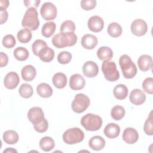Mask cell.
I'll return each mask as SVG.
<instances>
[{
	"instance_id": "obj_1",
	"label": "cell",
	"mask_w": 153,
	"mask_h": 153,
	"mask_svg": "<svg viewBox=\"0 0 153 153\" xmlns=\"http://www.w3.org/2000/svg\"><path fill=\"white\" fill-rule=\"evenodd\" d=\"M77 41V36L74 32H60L55 35L51 42L53 45L58 48L74 45Z\"/></svg>"
},
{
	"instance_id": "obj_2",
	"label": "cell",
	"mask_w": 153,
	"mask_h": 153,
	"mask_svg": "<svg viewBox=\"0 0 153 153\" xmlns=\"http://www.w3.org/2000/svg\"><path fill=\"white\" fill-rule=\"evenodd\" d=\"M22 25L30 30H36L39 26L38 13L34 8H28L22 21Z\"/></svg>"
},
{
	"instance_id": "obj_3",
	"label": "cell",
	"mask_w": 153,
	"mask_h": 153,
	"mask_svg": "<svg viewBox=\"0 0 153 153\" xmlns=\"http://www.w3.org/2000/svg\"><path fill=\"white\" fill-rule=\"evenodd\" d=\"M119 64L124 78L131 79L136 75L137 71V67L128 55H122L120 58Z\"/></svg>"
},
{
	"instance_id": "obj_4",
	"label": "cell",
	"mask_w": 153,
	"mask_h": 153,
	"mask_svg": "<svg viewBox=\"0 0 153 153\" xmlns=\"http://www.w3.org/2000/svg\"><path fill=\"white\" fill-rule=\"evenodd\" d=\"M103 121L100 117L93 114H87L81 120V124L87 131H96L100 128Z\"/></svg>"
},
{
	"instance_id": "obj_5",
	"label": "cell",
	"mask_w": 153,
	"mask_h": 153,
	"mask_svg": "<svg viewBox=\"0 0 153 153\" xmlns=\"http://www.w3.org/2000/svg\"><path fill=\"white\" fill-rule=\"evenodd\" d=\"M84 133L78 127L70 128L66 130L63 134V140L68 145L79 143L84 140Z\"/></svg>"
},
{
	"instance_id": "obj_6",
	"label": "cell",
	"mask_w": 153,
	"mask_h": 153,
	"mask_svg": "<svg viewBox=\"0 0 153 153\" xmlns=\"http://www.w3.org/2000/svg\"><path fill=\"white\" fill-rule=\"evenodd\" d=\"M102 71L106 80L115 81L120 78V73L115 62L110 60H104L102 65Z\"/></svg>"
},
{
	"instance_id": "obj_7",
	"label": "cell",
	"mask_w": 153,
	"mask_h": 153,
	"mask_svg": "<svg viewBox=\"0 0 153 153\" xmlns=\"http://www.w3.org/2000/svg\"><path fill=\"white\" fill-rule=\"evenodd\" d=\"M90 103V99L87 96L82 93H78L75 95L72 103V109L76 113H82L89 106Z\"/></svg>"
},
{
	"instance_id": "obj_8",
	"label": "cell",
	"mask_w": 153,
	"mask_h": 153,
	"mask_svg": "<svg viewBox=\"0 0 153 153\" xmlns=\"http://www.w3.org/2000/svg\"><path fill=\"white\" fill-rule=\"evenodd\" d=\"M40 13L42 17L45 20H54L57 16L56 7L51 2H45L41 6Z\"/></svg>"
},
{
	"instance_id": "obj_9",
	"label": "cell",
	"mask_w": 153,
	"mask_h": 153,
	"mask_svg": "<svg viewBox=\"0 0 153 153\" xmlns=\"http://www.w3.org/2000/svg\"><path fill=\"white\" fill-rule=\"evenodd\" d=\"M148 30V26L145 21L138 19L134 20L131 25V31L133 34L137 36L144 35Z\"/></svg>"
},
{
	"instance_id": "obj_10",
	"label": "cell",
	"mask_w": 153,
	"mask_h": 153,
	"mask_svg": "<svg viewBox=\"0 0 153 153\" xmlns=\"http://www.w3.org/2000/svg\"><path fill=\"white\" fill-rule=\"evenodd\" d=\"M27 118L33 125L39 124L45 118L43 110L36 106L31 108L27 112Z\"/></svg>"
},
{
	"instance_id": "obj_11",
	"label": "cell",
	"mask_w": 153,
	"mask_h": 153,
	"mask_svg": "<svg viewBox=\"0 0 153 153\" xmlns=\"http://www.w3.org/2000/svg\"><path fill=\"white\" fill-rule=\"evenodd\" d=\"M82 72L85 76L93 78L98 74V65L93 61H87L82 66Z\"/></svg>"
},
{
	"instance_id": "obj_12",
	"label": "cell",
	"mask_w": 153,
	"mask_h": 153,
	"mask_svg": "<svg viewBox=\"0 0 153 153\" xmlns=\"http://www.w3.org/2000/svg\"><path fill=\"white\" fill-rule=\"evenodd\" d=\"M19 82L20 78L18 74L14 72H10L5 75L4 84L7 88L12 90L17 87Z\"/></svg>"
},
{
	"instance_id": "obj_13",
	"label": "cell",
	"mask_w": 153,
	"mask_h": 153,
	"mask_svg": "<svg viewBox=\"0 0 153 153\" xmlns=\"http://www.w3.org/2000/svg\"><path fill=\"white\" fill-rule=\"evenodd\" d=\"M104 26V22L103 19L98 16H93L89 18L88 20V29L94 32H100Z\"/></svg>"
},
{
	"instance_id": "obj_14",
	"label": "cell",
	"mask_w": 153,
	"mask_h": 153,
	"mask_svg": "<svg viewBox=\"0 0 153 153\" xmlns=\"http://www.w3.org/2000/svg\"><path fill=\"white\" fill-rule=\"evenodd\" d=\"M85 84V81L84 77L79 74L72 75L69 79V87L73 90H78L82 89Z\"/></svg>"
},
{
	"instance_id": "obj_15",
	"label": "cell",
	"mask_w": 153,
	"mask_h": 153,
	"mask_svg": "<svg viewBox=\"0 0 153 153\" xmlns=\"http://www.w3.org/2000/svg\"><path fill=\"white\" fill-rule=\"evenodd\" d=\"M129 99L133 104L135 105H140L145 102L146 100V95L141 90L136 88L131 91Z\"/></svg>"
},
{
	"instance_id": "obj_16",
	"label": "cell",
	"mask_w": 153,
	"mask_h": 153,
	"mask_svg": "<svg viewBox=\"0 0 153 153\" xmlns=\"http://www.w3.org/2000/svg\"><path fill=\"white\" fill-rule=\"evenodd\" d=\"M122 137L127 143L133 144L138 140L139 134L134 128L127 127L123 131Z\"/></svg>"
},
{
	"instance_id": "obj_17",
	"label": "cell",
	"mask_w": 153,
	"mask_h": 153,
	"mask_svg": "<svg viewBox=\"0 0 153 153\" xmlns=\"http://www.w3.org/2000/svg\"><path fill=\"white\" fill-rule=\"evenodd\" d=\"M137 65L140 70L143 72L147 71L152 67V59L149 55L143 54L139 57Z\"/></svg>"
},
{
	"instance_id": "obj_18",
	"label": "cell",
	"mask_w": 153,
	"mask_h": 153,
	"mask_svg": "<svg viewBox=\"0 0 153 153\" xmlns=\"http://www.w3.org/2000/svg\"><path fill=\"white\" fill-rule=\"evenodd\" d=\"M98 40L96 36L91 34H85L84 35L81 41L82 46L88 50L93 49L97 44Z\"/></svg>"
},
{
	"instance_id": "obj_19",
	"label": "cell",
	"mask_w": 153,
	"mask_h": 153,
	"mask_svg": "<svg viewBox=\"0 0 153 153\" xmlns=\"http://www.w3.org/2000/svg\"><path fill=\"white\" fill-rule=\"evenodd\" d=\"M103 132L107 137L109 139H114L119 136L120 127L115 123H109L104 128Z\"/></svg>"
},
{
	"instance_id": "obj_20",
	"label": "cell",
	"mask_w": 153,
	"mask_h": 153,
	"mask_svg": "<svg viewBox=\"0 0 153 153\" xmlns=\"http://www.w3.org/2000/svg\"><path fill=\"white\" fill-rule=\"evenodd\" d=\"M22 78L26 81H32L36 75V71L32 65H29L23 67L21 71Z\"/></svg>"
},
{
	"instance_id": "obj_21",
	"label": "cell",
	"mask_w": 153,
	"mask_h": 153,
	"mask_svg": "<svg viewBox=\"0 0 153 153\" xmlns=\"http://www.w3.org/2000/svg\"><path fill=\"white\" fill-rule=\"evenodd\" d=\"M88 145L93 150L100 151L104 148L105 140L100 136H94L89 140Z\"/></svg>"
},
{
	"instance_id": "obj_22",
	"label": "cell",
	"mask_w": 153,
	"mask_h": 153,
	"mask_svg": "<svg viewBox=\"0 0 153 153\" xmlns=\"http://www.w3.org/2000/svg\"><path fill=\"white\" fill-rule=\"evenodd\" d=\"M53 85L57 88H63L67 84L68 79L66 75L62 72H58L54 75L52 79Z\"/></svg>"
},
{
	"instance_id": "obj_23",
	"label": "cell",
	"mask_w": 153,
	"mask_h": 153,
	"mask_svg": "<svg viewBox=\"0 0 153 153\" xmlns=\"http://www.w3.org/2000/svg\"><path fill=\"white\" fill-rule=\"evenodd\" d=\"M54 51L48 46L43 48L39 53L38 57L44 62H50L54 57Z\"/></svg>"
},
{
	"instance_id": "obj_24",
	"label": "cell",
	"mask_w": 153,
	"mask_h": 153,
	"mask_svg": "<svg viewBox=\"0 0 153 153\" xmlns=\"http://www.w3.org/2000/svg\"><path fill=\"white\" fill-rule=\"evenodd\" d=\"M36 91L38 95L42 97H50L53 94V89L47 83H41L36 87Z\"/></svg>"
},
{
	"instance_id": "obj_25",
	"label": "cell",
	"mask_w": 153,
	"mask_h": 153,
	"mask_svg": "<svg viewBox=\"0 0 153 153\" xmlns=\"http://www.w3.org/2000/svg\"><path fill=\"white\" fill-rule=\"evenodd\" d=\"M113 94L116 99L123 100L126 98L128 94V88L124 84H118L114 88Z\"/></svg>"
},
{
	"instance_id": "obj_26",
	"label": "cell",
	"mask_w": 153,
	"mask_h": 153,
	"mask_svg": "<svg viewBox=\"0 0 153 153\" xmlns=\"http://www.w3.org/2000/svg\"><path fill=\"white\" fill-rule=\"evenodd\" d=\"M97 56L101 60H109L113 57V51L108 47H101L97 51Z\"/></svg>"
},
{
	"instance_id": "obj_27",
	"label": "cell",
	"mask_w": 153,
	"mask_h": 153,
	"mask_svg": "<svg viewBox=\"0 0 153 153\" xmlns=\"http://www.w3.org/2000/svg\"><path fill=\"white\" fill-rule=\"evenodd\" d=\"M54 141L51 137L45 136L39 140V147L44 151H50L54 148Z\"/></svg>"
},
{
	"instance_id": "obj_28",
	"label": "cell",
	"mask_w": 153,
	"mask_h": 153,
	"mask_svg": "<svg viewBox=\"0 0 153 153\" xmlns=\"http://www.w3.org/2000/svg\"><path fill=\"white\" fill-rule=\"evenodd\" d=\"M3 140L7 144L13 145L16 143L19 140V135L14 130H7L3 134Z\"/></svg>"
},
{
	"instance_id": "obj_29",
	"label": "cell",
	"mask_w": 153,
	"mask_h": 153,
	"mask_svg": "<svg viewBox=\"0 0 153 153\" xmlns=\"http://www.w3.org/2000/svg\"><path fill=\"white\" fill-rule=\"evenodd\" d=\"M56 28V23L54 22H46L42 26L41 33L42 35L46 38L51 36L54 33Z\"/></svg>"
},
{
	"instance_id": "obj_30",
	"label": "cell",
	"mask_w": 153,
	"mask_h": 153,
	"mask_svg": "<svg viewBox=\"0 0 153 153\" xmlns=\"http://www.w3.org/2000/svg\"><path fill=\"white\" fill-rule=\"evenodd\" d=\"M122 31L123 30L121 25L117 22L110 23L108 27V33L113 38L119 37L121 35Z\"/></svg>"
},
{
	"instance_id": "obj_31",
	"label": "cell",
	"mask_w": 153,
	"mask_h": 153,
	"mask_svg": "<svg viewBox=\"0 0 153 153\" xmlns=\"http://www.w3.org/2000/svg\"><path fill=\"white\" fill-rule=\"evenodd\" d=\"M32 34L31 31L27 28L21 29L17 34V37L19 41L23 44L29 42L32 38Z\"/></svg>"
},
{
	"instance_id": "obj_32",
	"label": "cell",
	"mask_w": 153,
	"mask_h": 153,
	"mask_svg": "<svg viewBox=\"0 0 153 153\" xmlns=\"http://www.w3.org/2000/svg\"><path fill=\"white\" fill-rule=\"evenodd\" d=\"M14 57L19 61H25L29 57V51L27 50L23 47H19L16 48L14 51Z\"/></svg>"
},
{
	"instance_id": "obj_33",
	"label": "cell",
	"mask_w": 153,
	"mask_h": 153,
	"mask_svg": "<svg viewBox=\"0 0 153 153\" xmlns=\"http://www.w3.org/2000/svg\"><path fill=\"white\" fill-rule=\"evenodd\" d=\"M126 111L124 108L120 105H116L114 106L111 112L112 118L117 121L121 120L125 115Z\"/></svg>"
},
{
	"instance_id": "obj_34",
	"label": "cell",
	"mask_w": 153,
	"mask_h": 153,
	"mask_svg": "<svg viewBox=\"0 0 153 153\" xmlns=\"http://www.w3.org/2000/svg\"><path fill=\"white\" fill-rule=\"evenodd\" d=\"M19 92L20 95L24 98H29L33 95V88L32 87L27 83H25L21 85L19 88Z\"/></svg>"
},
{
	"instance_id": "obj_35",
	"label": "cell",
	"mask_w": 153,
	"mask_h": 153,
	"mask_svg": "<svg viewBox=\"0 0 153 153\" xmlns=\"http://www.w3.org/2000/svg\"><path fill=\"white\" fill-rule=\"evenodd\" d=\"M47 43L45 41L42 39H36L32 45V50L33 54L35 56H38L39 51L44 47H47Z\"/></svg>"
},
{
	"instance_id": "obj_36",
	"label": "cell",
	"mask_w": 153,
	"mask_h": 153,
	"mask_svg": "<svg viewBox=\"0 0 153 153\" xmlns=\"http://www.w3.org/2000/svg\"><path fill=\"white\" fill-rule=\"evenodd\" d=\"M60 32H74L75 30V23L71 20H66L61 25Z\"/></svg>"
},
{
	"instance_id": "obj_37",
	"label": "cell",
	"mask_w": 153,
	"mask_h": 153,
	"mask_svg": "<svg viewBox=\"0 0 153 153\" xmlns=\"http://www.w3.org/2000/svg\"><path fill=\"white\" fill-rule=\"evenodd\" d=\"M16 41L14 36L11 34L5 35L2 39V45L7 48H11L16 45Z\"/></svg>"
},
{
	"instance_id": "obj_38",
	"label": "cell",
	"mask_w": 153,
	"mask_h": 153,
	"mask_svg": "<svg viewBox=\"0 0 153 153\" xmlns=\"http://www.w3.org/2000/svg\"><path fill=\"white\" fill-rule=\"evenodd\" d=\"M152 112H150L149 117L146 120L144 126L143 130L145 133L149 136H152L153 134V129H152Z\"/></svg>"
},
{
	"instance_id": "obj_39",
	"label": "cell",
	"mask_w": 153,
	"mask_h": 153,
	"mask_svg": "<svg viewBox=\"0 0 153 153\" xmlns=\"http://www.w3.org/2000/svg\"><path fill=\"white\" fill-rule=\"evenodd\" d=\"M71 59L72 54L68 51H62L57 56V60L60 64H67L70 62Z\"/></svg>"
},
{
	"instance_id": "obj_40",
	"label": "cell",
	"mask_w": 153,
	"mask_h": 153,
	"mask_svg": "<svg viewBox=\"0 0 153 153\" xmlns=\"http://www.w3.org/2000/svg\"><path fill=\"white\" fill-rule=\"evenodd\" d=\"M142 88L146 93L152 94L153 93V78H146L142 82Z\"/></svg>"
},
{
	"instance_id": "obj_41",
	"label": "cell",
	"mask_w": 153,
	"mask_h": 153,
	"mask_svg": "<svg viewBox=\"0 0 153 153\" xmlns=\"http://www.w3.org/2000/svg\"><path fill=\"white\" fill-rule=\"evenodd\" d=\"M96 6V1L95 0H82L81 1V7L85 11L91 10Z\"/></svg>"
},
{
	"instance_id": "obj_42",
	"label": "cell",
	"mask_w": 153,
	"mask_h": 153,
	"mask_svg": "<svg viewBox=\"0 0 153 153\" xmlns=\"http://www.w3.org/2000/svg\"><path fill=\"white\" fill-rule=\"evenodd\" d=\"M34 129L38 133H44L46 131L48 127V123L47 120L44 118L42 121L39 123V124L33 125Z\"/></svg>"
},
{
	"instance_id": "obj_43",
	"label": "cell",
	"mask_w": 153,
	"mask_h": 153,
	"mask_svg": "<svg viewBox=\"0 0 153 153\" xmlns=\"http://www.w3.org/2000/svg\"><path fill=\"white\" fill-rule=\"evenodd\" d=\"M41 1L39 0H32V1H24V4L26 7L36 8L38 7Z\"/></svg>"
},
{
	"instance_id": "obj_44",
	"label": "cell",
	"mask_w": 153,
	"mask_h": 153,
	"mask_svg": "<svg viewBox=\"0 0 153 153\" xmlns=\"http://www.w3.org/2000/svg\"><path fill=\"white\" fill-rule=\"evenodd\" d=\"M8 56L5 53L3 52H1L0 53V66L4 67L6 66L8 64Z\"/></svg>"
},
{
	"instance_id": "obj_45",
	"label": "cell",
	"mask_w": 153,
	"mask_h": 153,
	"mask_svg": "<svg viewBox=\"0 0 153 153\" xmlns=\"http://www.w3.org/2000/svg\"><path fill=\"white\" fill-rule=\"evenodd\" d=\"M1 11V24H3L4 23L6 22L8 19V12L5 10V11Z\"/></svg>"
},
{
	"instance_id": "obj_46",
	"label": "cell",
	"mask_w": 153,
	"mask_h": 153,
	"mask_svg": "<svg viewBox=\"0 0 153 153\" xmlns=\"http://www.w3.org/2000/svg\"><path fill=\"white\" fill-rule=\"evenodd\" d=\"M0 11H5L9 5V1L8 0H1L0 1Z\"/></svg>"
},
{
	"instance_id": "obj_47",
	"label": "cell",
	"mask_w": 153,
	"mask_h": 153,
	"mask_svg": "<svg viewBox=\"0 0 153 153\" xmlns=\"http://www.w3.org/2000/svg\"><path fill=\"white\" fill-rule=\"evenodd\" d=\"M17 152V151L16 149H13L12 148H8L7 149L4 151V153H5V152Z\"/></svg>"
}]
</instances>
